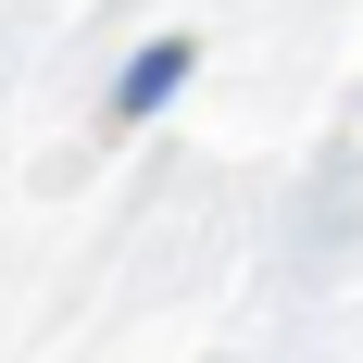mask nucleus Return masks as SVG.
Listing matches in <instances>:
<instances>
[{"instance_id": "f257e3e1", "label": "nucleus", "mask_w": 363, "mask_h": 363, "mask_svg": "<svg viewBox=\"0 0 363 363\" xmlns=\"http://www.w3.org/2000/svg\"><path fill=\"white\" fill-rule=\"evenodd\" d=\"M176 75H188V38H150L138 63H125V88H113V113H150L163 88H176Z\"/></svg>"}]
</instances>
